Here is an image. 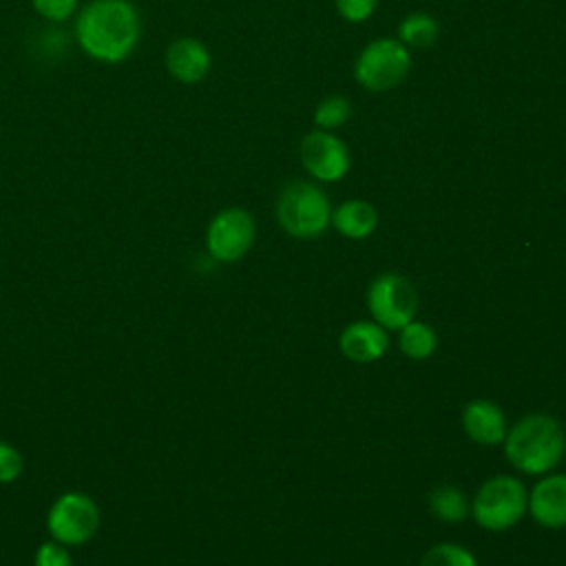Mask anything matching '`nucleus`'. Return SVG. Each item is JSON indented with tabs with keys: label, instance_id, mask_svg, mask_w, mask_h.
I'll list each match as a JSON object with an SVG mask.
<instances>
[{
	"label": "nucleus",
	"instance_id": "13",
	"mask_svg": "<svg viewBox=\"0 0 566 566\" xmlns=\"http://www.w3.org/2000/svg\"><path fill=\"white\" fill-rule=\"evenodd\" d=\"M462 429L480 444H500L509 431L504 411L491 400H471L464 405Z\"/></svg>",
	"mask_w": 566,
	"mask_h": 566
},
{
	"label": "nucleus",
	"instance_id": "8",
	"mask_svg": "<svg viewBox=\"0 0 566 566\" xmlns=\"http://www.w3.org/2000/svg\"><path fill=\"white\" fill-rule=\"evenodd\" d=\"M254 241V219L243 208H223L206 230V250L214 261L234 263L248 254Z\"/></svg>",
	"mask_w": 566,
	"mask_h": 566
},
{
	"label": "nucleus",
	"instance_id": "2",
	"mask_svg": "<svg viewBox=\"0 0 566 566\" xmlns=\"http://www.w3.org/2000/svg\"><path fill=\"white\" fill-rule=\"evenodd\" d=\"M506 460L526 475H542L557 467L566 451L562 424L548 413H528L504 436Z\"/></svg>",
	"mask_w": 566,
	"mask_h": 566
},
{
	"label": "nucleus",
	"instance_id": "19",
	"mask_svg": "<svg viewBox=\"0 0 566 566\" xmlns=\"http://www.w3.org/2000/svg\"><path fill=\"white\" fill-rule=\"evenodd\" d=\"M418 566H478V559L469 548L460 544L440 542L422 555Z\"/></svg>",
	"mask_w": 566,
	"mask_h": 566
},
{
	"label": "nucleus",
	"instance_id": "17",
	"mask_svg": "<svg viewBox=\"0 0 566 566\" xmlns=\"http://www.w3.org/2000/svg\"><path fill=\"white\" fill-rule=\"evenodd\" d=\"M429 511L447 524H460L469 515L471 504L458 486L442 484L429 493Z\"/></svg>",
	"mask_w": 566,
	"mask_h": 566
},
{
	"label": "nucleus",
	"instance_id": "4",
	"mask_svg": "<svg viewBox=\"0 0 566 566\" xmlns=\"http://www.w3.org/2000/svg\"><path fill=\"white\" fill-rule=\"evenodd\" d=\"M528 509V493L513 475H493L480 484L471 500V515L486 531L515 526Z\"/></svg>",
	"mask_w": 566,
	"mask_h": 566
},
{
	"label": "nucleus",
	"instance_id": "7",
	"mask_svg": "<svg viewBox=\"0 0 566 566\" xmlns=\"http://www.w3.org/2000/svg\"><path fill=\"white\" fill-rule=\"evenodd\" d=\"M99 526V509L93 497L80 491H69L60 495L49 513L46 528L49 535L64 546L86 544Z\"/></svg>",
	"mask_w": 566,
	"mask_h": 566
},
{
	"label": "nucleus",
	"instance_id": "22",
	"mask_svg": "<svg viewBox=\"0 0 566 566\" xmlns=\"http://www.w3.org/2000/svg\"><path fill=\"white\" fill-rule=\"evenodd\" d=\"M20 473H22L20 451L13 444L0 440V484H9L18 480Z\"/></svg>",
	"mask_w": 566,
	"mask_h": 566
},
{
	"label": "nucleus",
	"instance_id": "18",
	"mask_svg": "<svg viewBox=\"0 0 566 566\" xmlns=\"http://www.w3.org/2000/svg\"><path fill=\"white\" fill-rule=\"evenodd\" d=\"M349 117H352V102L343 95L323 97L312 113L314 126L321 130H329V133L345 126L349 122Z\"/></svg>",
	"mask_w": 566,
	"mask_h": 566
},
{
	"label": "nucleus",
	"instance_id": "14",
	"mask_svg": "<svg viewBox=\"0 0 566 566\" xmlns=\"http://www.w3.org/2000/svg\"><path fill=\"white\" fill-rule=\"evenodd\" d=\"M329 223L347 239H367L378 226V212L365 199H347L332 210Z\"/></svg>",
	"mask_w": 566,
	"mask_h": 566
},
{
	"label": "nucleus",
	"instance_id": "20",
	"mask_svg": "<svg viewBox=\"0 0 566 566\" xmlns=\"http://www.w3.org/2000/svg\"><path fill=\"white\" fill-rule=\"evenodd\" d=\"M334 2H336V11L343 20L358 24L374 15L380 0H334Z\"/></svg>",
	"mask_w": 566,
	"mask_h": 566
},
{
	"label": "nucleus",
	"instance_id": "5",
	"mask_svg": "<svg viewBox=\"0 0 566 566\" xmlns=\"http://www.w3.org/2000/svg\"><path fill=\"white\" fill-rule=\"evenodd\" d=\"M411 69V53L398 38H378L360 49L354 62L356 82L371 91L385 93L398 86Z\"/></svg>",
	"mask_w": 566,
	"mask_h": 566
},
{
	"label": "nucleus",
	"instance_id": "11",
	"mask_svg": "<svg viewBox=\"0 0 566 566\" xmlns=\"http://www.w3.org/2000/svg\"><path fill=\"white\" fill-rule=\"evenodd\" d=\"M338 347L352 363H374L389 347V334L376 321H354L338 336Z\"/></svg>",
	"mask_w": 566,
	"mask_h": 566
},
{
	"label": "nucleus",
	"instance_id": "23",
	"mask_svg": "<svg viewBox=\"0 0 566 566\" xmlns=\"http://www.w3.org/2000/svg\"><path fill=\"white\" fill-rule=\"evenodd\" d=\"M77 0H33L35 11L46 20H64L73 13Z\"/></svg>",
	"mask_w": 566,
	"mask_h": 566
},
{
	"label": "nucleus",
	"instance_id": "9",
	"mask_svg": "<svg viewBox=\"0 0 566 566\" xmlns=\"http://www.w3.org/2000/svg\"><path fill=\"white\" fill-rule=\"evenodd\" d=\"M301 164L316 181L336 184L349 172L352 157L338 135L314 128L301 139Z\"/></svg>",
	"mask_w": 566,
	"mask_h": 566
},
{
	"label": "nucleus",
	"instance_id": "16",
	"mask_svg": "<svg viewBox=\"0 0 566 566\" xmlns=\"http://www.w3.org/2000/svg\"><path fill=\"white\" fill-rule=\"evenodd\" d=\"M398 345L400 352L411 360H424L429 358L438 347V336L433 327L424 321H409L405 327L398 329Z\"/></svg>",
	"mask_w": 566,
	"mask_h": 566
},
{
	"label": "nucleus",
	"instance_id": "6",
	"mask_svg": "<svg viewBox=\"0 0 566 566\" xmlns=\"http://www.w3.org/2000/svg\"><path fill=\"white\" fill-rule=\"evenodd\" d=\"M371 318L385 329H400L416 318L418 294L409 279L398 272L378 274L367 290Z\"/></svg>",
	"mask_w": 566,
	"mask_h": 566
},
{
	"label": "nucleus",
	"instance_id": "3",
	"mask_svg": "<svg viewBox=\"0 0 566 566\" xmlns=\"http://www.w3.org/2000/svg\"><path fill=\"white\" fill-rule=\"evenodd\" d=\"M276 219L290 237L316 239L332 221V203L321 186L296 179L279 192Z\"/></svg>",
	"mask_w": 566,
	"mask_h": 566
},
{
	"label": "nucleus",
	"instance_id": "1",
	"mask_svg": "<svg viewBox=\"0 0 566 566\" xmlns=\"http://www.w3.org/2000/svg\"><path fill=\"white\" fill-rule=\"evenodd\" d=\"M137 38L139 15L128 0H93L77 18V40L95 60H124L135 49Z\"/></svg>",
	"mask_w": 566,
	"mask_h": 566
},
{
	"label": "nucleus",
	"instance_id": "15",
	"mask_svg": "<svg viewBox=\"0 0 566 566\" xmlns=\"http://www.w3.org/2000/svg\"><path fill=\"white\" fill-rule=\"evenodd\" d=\"M440 24L431 13L424 11H411L398 22L396 38L407 46V49H424L431 46L438 40Z\"/></svg>",
	"mask_w": 566,
	"mask_h": 566
},
{
	"label": "nucleus",
	"instance_id": "12",
	"mask_svg": "<svg viewBox=\"0 0 566 566\" xmlns=\"http://www.w3.org/2000/svg\"><path fill=\"white\" fill-rule=\"evenodd\" d=\"M166 66L175 80L195 84L208 75L212 57L208 46L197 38H177L166 51Z\"/></svg>",
	"mask_w": 566,
	"mask_h": 566
},
{
	"label": "nucleus",
	"instance_id": "21",
	"mask_svg": "<svg viewBox=\"0 0 566 566\" xmlns=\"http://www.w3.org/2000/svg\"><path fill=\"white\" fill-rule=\"evenodd\" d=\"M33 564L35 566H73L71 555H69V546H64V544H60L55 539L42 542L38 546Z\"/></svg>",
	"mask_w": 566,
	"mask_h": 566
},
{
	"label": "nucleus",
	"instance_id": "10",
	"mask_svg": "<svg viewBox=\"0 0 566 566\" xmlns=\"http://www.w3.org/2000/svg\"><path fill=\"white\" fill-rule=\"evenodd\" d=\"M533 520L546 528L566 526V473L542 478L528 493V509Z\"/></svg>",
	"mask_w": 566,
	"mask_h": 566
}]
</instances>
